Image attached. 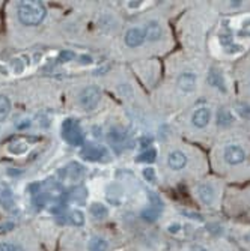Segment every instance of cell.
Returning <instances> with one entry per match:
<instances>
[{
	"mask_svg": "<svg viewBox=\"0 0 250 251\" xmlns=\"http://www.w3.org/2000/svg\"><path fill=\"white\" fill-rule=\"evenodd\" d=\"M100 100H101V90L98 86H87L79 95V104L86 111L95 110L97 105L100 104Z\"/></svg>",
	"mask_w": 250,
	"mask_h": 251,
	"instance_id": "3",
	"label": "cell"
},
{
	"mask_svg": "<svg viewBox=\"0 0 250 251\" xmlns=\"http://www.w3.org/2000/svg\"><path fill=\"white\" fill-rule=\"evenodd\" d=\"M29 149V145L26 142H14L8 146V152L12 155H23Z\"/></svg>",
	"mask_w": 250,
	"mask_h": 251,
	"instance_id": "20",
	"label": "cell"
},
{
	"mask_svg": "<svg viewBox=\"0 0 250 251\" xmlns=\"http://www.w3.org/2000/svg\"><path fill=\"white\" fill-rule=\"evenodd\" d=\"M145 33H146V39L149 41H158L163 35V29L160 26L158 21H149L146 27H145Z\"/></svg>",
	"mask_w": 250,
	"mask_h": 251,
	"instance_id": "13",
	"label": "cell"
},
{
	"mask_svg": "<svg viewBox=\"0 0 250 251\" xmlns=\"http://www.w3.org/2000/svg\"><path fill=\"white\" fill-rule=\"evenodd\" d=\"M49 200H50V194L47 191H45V193H38V194L33 196V204L38 209L45 208V204L49 203Z\"/></svg>",
	"mask_w": 250,
	"mask_h": 251,
	"instance_id": "22",
	"label": "cell"
},
{
	"mask_svg": "<svg viewBox=\"0 0 250 251\" xmlns=\"http://www.w3.org/2000/svg\"><path fill=\"white\" fill-rule=\"evenodd\" d=\"M151 143H152V139L151 137H142V139L139 140V145H140V148L142 149H149V146H151Z\"/></svg>",
	"mask_w": 250,
	"mask_h": 251,
	"instance_id": "31",
	"label": "cell"
},
{
	"mask_svg": "<svg viewBox=\"0 0 250 251\" xmlns=\"http://www.w3.org/2000/svg\"><path fill=\"white\" fill-rule=\"evenodd\" d=\"M208 83L216 87L220 92L226 94L228 92V89H226V83H224V78H223V74L217 70V68H211L210 73H208Z\"/></svg>",
	"mask_w": 250,
	"mask_h": 251,
	"instance_id": "10",
	"label": "cell"
},
{
	"mask_svg": "<svg viewBox=\"0 0 250 251\" xmlns=\"http://www.w3.org/2000/svg\"><path fill=\"white\" fill-rule=\"evenodd\" d=\"M89 251H107V242L103 238H92L89 241Z\"/></svg>",
	"mask_w": 250,
	"mask_h": 251,
	"instance_id": "21",
	"label": "cell"
},
{
	"mask_svg": "<svg viewBox=\"0 0 250 251\" xmlns=\"http://www.w3.org/2000/svg\"><path fill=\"white\" fill-rule=\"evenodd\" d=\"M62 137L63 140L76 148H80L84 143V134L79 125V122H76L74 119H65L62 124Z\"/></svg>",
	"mask_w": 250,
	"mask_h": 251,
	"instance_id": "2",
	"label": "cell"
},
{
	"mask_svg": "<svg viewBox=\"0 0 250 251\" xmlns=\"http://www.w3.org/2000/svg\"><path fill=\"white\" fill-rule=\"evenodd\" d=\"M241 3L243 2H231V6L232 8H238V6H241Z\"/></svg>",
	"mask_w": 250,
	"mask_h": 251,
	"instance_id": "42",
	"label": "cell"
},
{
	"mask_svg": "<svg viewBox=\"0 0 250 251\" xmlns=\"http://www.w3.org/2000/svg\"><path fill=\"white\" fill-rule=\"evenodd\" d=\"M109 70V66H104V68H98V70L95 71V74H103V73H106Z\"/></svg>",
	"mask_w": 250,
	"mask_h": 251,
	"instance_id": "41",
	"label": "cell"
},
{
	"mask_svg": "<svg viewBox=\"0 0 250 251\" xmlns=\"http://www.w3.org/2000/svg\"><path fill=\"white\" fill-rule=\"evenodd\" d=\"M80 156L86 161L95 163V161H101L104 156H107V151L103 146H97V145H87L82 149Z\"/></svg>",
	"mask_w": 250,
	"mask_h": 251,
	"instance_id": "5",
	"label": "cell"
},
{
	"mask_svg": "<svg viewBox=\"0 0 250 251\" xmlns=\"http://www.w3.org/2000/svg\"><path fill=\"white\" fill-rule=\"evenodd\" d=\"M118 90H119V92H121L124 97H125V95H127V97H131V94H133L128 84H127V86H125V84H121V86L118 87Z\"/></svg>",
	"mask_w": 250,
	"mask_h": 251,
	"instance_id": "32",
	"label": "cell"
},
{
	"mask_svg": "<svg viewBox=\"0 0 250 251\" xmlns=\"http://www.w3.org/2000/svg\"><path fill=\"white\" fill-rule=\"evenodd\" d=\"M73 59H76V54L73 51H70V50L60 51L59 56H57V62H60V63H66V62L73 60Z\"/></svg>",
	"mask_w": 250,
	"mask_h": 251,
	"instance_id": "27",
	"label": "cell"
},
{
	"mask_svg": "<svg viewBox=\"0 0 250 251\" xmlns=\"http://www.w3.org/2000/svg\"><path fill=\"white\" fill-rule=\"evenodd\" d=\"M109 140H110L111 143H121V142L125 140V134H124V131H121L119 128H113V129H110V132H109Z\"/></svg>",
	"mask_w": 250,
	"mask_h": 251,
	"instance_id": "23",
	"label": "cell"
},
{
	"mask_svg": "<svg viewBox=\"0 0 250 251\" xmlns=\"http://www.w3.org/2000/svg\"><path fill=\"white\" fill-rule=\"evenodd\" d=\"M167 164L172 170H183L187 166V156L181 151H172L167 156Z\"/></svg>",
	"mask_w": 250,
	"mask_h": 251,
	"instance_id": "9",
	"label": "cell"
},
{
	"mask_svg": "<svg viewBox=\"0 0 250 251\" xmlns=\"http://www.w3.org/2000/svg\"><path fill=\"white\" fill-rule=\"evenodd\" d=\"M224 161L231 164V166H237V164H241L244 159H246V153L243 151L241 146L238 145H229L224 148Z\"/></svg>",
	"mask_w": 250,
	"mask_h": 251,
	"instance_id": "4",
	"label": "cell"
},
{
	"mask_svg": "<svg viewBox=\"0 0 250 251\" xmlns=\"http://www.w3.org/2000/svg\"><path fill=\"white\" fill-rule=\"evenodd\" d=\"M148 199H149V203H151L152 208H157V209L163 211V201H162L160 197H158V194L151 191V193H148Z\"/></svg>",
	"mask_w": 250,
	"mask_h": 251,
	"instance_id": "25",
	"label": "cell"
},
{
	"mask_svg": "<svg viewBox=\"0 0 250 251\" xmlns=\"http://www.w3.org/2000/svg\"><path fill=\"white\" fill-rule=\"evenodd\" d=\"M179 229H181V226H179V224H170V226H169V232H170V233H178Z\"/></svg>",
	"mask_w": 250,
	"mask_h": 251,
	"instance_id": "35",
	"label": "cell"
},
{
	"mask_svg": "<svg viewBox=\"0 0 250 251\" xmlns=\"http://www.w3.org/2000/svg\"><path fill=\"white\" fill-rule=\"evenodd\" d=\"M11 115V101L6 95H0V122H5Z\"/></svg>",
	"mask_w": 250,
	"mask_h": 251,
	"instance_id": "16",
	"label": "cell"
},
{
	"mask_svg": "<svg viewBox=\"0 0 250 251\" xmlns=\"http://www.w3.org/2000/svg\"><path fill=\"white\" fill-rule=\"evenodd\" d=\"M142 2H128V8L131 9H136V8H139Z\"/></svg>",
	"mask_w": 250,
	"mask_h": 251,
	"instance_id": "38",
	"label": "cell"
},
{
	"mask_svg": "<svg viewBox=\"0 0 250 251\" xmlns=\"http://www.w3.org/2000/svg\"><path fill=\"white\" fill-rule=\"evenodd\" d=\"M192 251H208V250H205V248L200 247V245H194V247L192 248Z\"/></svg>",
	"mask_w": 250,
	"mask_h": 251,
	"instance_id": "40",
	"label": "cell"
},
{
	"mask_svg": "<svg viewBox=\"0 0 250 251\" xmlns=\"http://www.w3.org/2000/svg\"><path fill=\"white\" fill-rule=\"evenodd\" d=\"M28 126H30V121H23L20 125H17L18 129H25V128H28Z\"/></svg>",
	"mask_w": 250,
	"mask_h": 251,
	"instance_id": "36",
	"label": "cell"
},
{
	"mask_svg": "<svg viewBox=\"0 0 250 251\" xmlns=\"http://www.w3.org/2000/svg\"><path fill=\"white\" fill-rule=\"evenodd\" d=\"M0 204H2V208L6 209V211H11L12 208H15L12 191L9 188H6V187L0 188Z\"/></svg>",
	"mask_w": 250,
	"mask_h": 251,
	"instance_id": "14",
	"label": "cell"
},
{
	"mask_svg": "<svg viewBox=\"0 0 250 251\" xmlns=\"http://www.w3.org/2000/svg\"><path fill=\"white\" fill-rule=\"evenodd\" d=\"M157 158V151L154 148H149L146 151H143L140 155H138V158H136V161L138 163H154Z\"/></svg>",
	"mask_w": 250,
	"mask_h": 251,
	"instance_id": "18",
	"label": "cell"
},
{
	"mask_svg": "<svg viewBox=\"0 0 250 251\" xmlns=\"http://www.w3.org/2000/svg\"><path fill=\"white\" fill-rule=\"evenodd\" d=\"M70 220H71V223L74 226H83L84 224V215H83V212L80 209L73 211L71 215H70Z\"/></svg>",
	"mask_w": 250,
	"mask_h": 251,
	"instance_id": "26",
	"label": "cell"
},
{
	"mask_svg": "<svg viewBox=\"0 0 250 251\" xmlns=\"http://www.w3.org/2000/svg\"><path fill=\"white\" fill-rule=\"evenodd\" d=\"M160 214H162V211H160V209L149 206L148 209H145V211L142 212V218H143V220H146V221H155V220H158V217H160Z\"/></svg>",
	"mask_w": 250,
	"mask_h": 251,
	"instance_id": "24",
	"label": "cell"
},
{
	"mask_svg": "<svg viewBox=\"0 0 250 251\" xmlns=\"http://www.w3.org/2000/svg\"><path fill=\"white\" fill-rule=\"evenodd\" d=\"M17 15L21 25L38 26L44 21L45 15H47V9H45L42 2H38V0H28V2H20Z\"/></svg>",
	"mask_w": 250,
	"mask_h": 251,
	"instance_id": "1",
	"label": "cell"
},
{
	"mask_svg": "<svg viewBox=\"0 0 250 251\" xmlns=\"http://www.w3.org/2000/svg\"><path fill=\"white\" fill-rule=\"evenodd\" d=\"M210 119H211V111H210V108H207V107H200V108H197V110L193 113V116H192V124H193V126H196V128H205V126L210 124Z\"/></svg>",
	"mask_w": 250,
	"mask_h": 251,
	"instance_id": "8",
	"label": "cell"
},
{
	"mask_svg": "<svg viewBox=\"0 0 250 251\" xmlns=\"http://www.w3.org/2000/svg\"><path fill=\"white\" fill-rule=\"evenodd\" d=\"M14 224H2L0 226V230H8V229H12Z\"/></svg>",
	"mask_w": 250,
	"mask_h": 251,
	"instance_id": "39",
	"label": "cell"
},
{
	"mask_svg": "<svg viewBox=\"0 0 250 251\" xmlns=\"http://www.w3.org/2000/svg\"><path fill=\"white\" fill-rule=\"evenodd\" d=\"M28 191L30 193V194H38V193H41V184L39 182H33V184H30L29 187H28Z\"/></svg>",
	"mask_w": 250,
	"mask_h": 251,
	"instance_id": "30",
	"label": "cell"
},
{
	"mask_svg": "<svg viewBox=\"0 0 250 251\" xmlns=\"http://www.w3.org/2000/svg\"><path fill=\"white\" fill-rule=\"evenodd\" d=\"M197 196H199L200 201L203 204H207V206L214 203V188L210 184H200L197 187Z\"/></svg>",
	"mask_w": 250,
	"mask_h": 251,
	"instance_id": "11",
	"label": "cell"
},
{
	"mask_svg": "<svg viewBox=\"0 0 250 251\" xmlns=\"http://www.w3.org/2000/svg\"><path fill=\"white\" fill-rule=\"evenodd\" d=\"M82 173H83V167L80 166V164H77V163H71V164H68L65 169H62L60 170V176L62 177H70L71 180H77V179H80V176H82Z\"/></svg>",
	"mask_w": 250,
	"mask_h": 251,
	"instance_id": "12",
	"label": "cell"
},
{
	"mask_svg": "<svg viewBox=\"0 0 250 251\" xmlns=\"http://www.w3.org/2000/svg\"><path fill=\"white\" fill-rule=\"evenodd\" d=\"M23 70H25V66L21 65V60L20 59L14 60V71H15V74H21Z\"/></svg>",
	"mask_w": 250,
	"mask_h": 251,
	"instance_id": "33",
	"label": "cell"
},
{
	"mask_svg": "<svg viewBox=\"0 0 250 251\" xmlns=\"http://www.w3.org/2000/svg\"><path fill=\"white\" fill-rule=\"evenodd\" d=\"M143 177H145L148 182H154V180H155V170H154L152 167L143 169Z\"/></svg>",
	"mask_w": 250,
	"mask_h": 251,
	"instance_id": "29",
	"label": "cell"
},
{
	"mask_svg": "<svg viewBox=\"0 0 250 251\" xmlns=\"http://www.w3.org/2000/svg\"><path fill=\"white\" fill-rule=\"evenodd\" d=\"M232 121H234V116H232V113H231L229 110L223 108V110L219 111L217 122H219L220 126H229V125L232 124Z\"/></svg>",
	"mask_w": 250,
	"mask_h": 251,
	"instance_id": "19",
	"label": "cell"
},
{
	"mask_svg": "<svg viewBox=\"0 0 250 251\" xmlns=\"http://www.w3.org/2000/svg\"><path fill=\"white\" fill-rule=\"evenodd\" d=\"M79 60L82 62V65H89V63H92V62H94V60H92V57L87 56V54L80 56V57H79Z\"/></svg>",
	"mask_w": 250,
	"mask_h": 251,
	"instance_id": "34",
	"label": "cell"
},
{
	"mask_svg": "<svg viewBox=\"0 0 250 251\" xmlns=\"http://www.w3.org/2000/svg\"><path fill=\"white\" fill-rule=\"evenodd\" d=\"M178 89L181 90L183 94H192L194 92L196 84H197V77L194 73H183L178 77Z\"/></svg>",
	"mask_w": 250,
	"mask_h": 251,
	"instance_id": "7",
	"label": "cell"
},
{
	"mask_svg": "<svg viewBox=\"0 0 250 251\" xmlns=\"http://www.w3.org/2000/svg\"><path fill=\"white\" fill-rule=\"evenodd\" d=\"M8 175H9V176H20V175H21V170H18V169H17V170H15V169H9V170H8Z\"/></svg>",
	"mask_w": 250,
	"mask_h": 251,
	"instance_id": "37",
	"label": "cell"
},
{
	"mask_svg": "<svg viewBox=\"0 0 250 251\" xmlns=\"http://www.w3.org/2000/svg\"><path fill=\"white\" fill-rule=\"evenodd\" d=\"M145 41H146V33L143 27H131L125 33V44L131 49L140 47Z\"/></svg>",
	"mask_w": 250,
	"mask_h": 251,
	"instance_id": "6",
	"label": "cell"
},
{
	"mask_svg": "<svg viewBox=\"0 0 250 251\" xmlns=\"http://www.w3.org/2000/svg\"><path fill=\"white\" fill-rule=\"evenodd\" d=\"M86 194H87L86 188L82 187V185H77V187H74L73 191L70 193V197H71V200L76 201L77 204H83L84 200H86Z\"/></svg>",
	"mask_w": 250,
	"mask_h": 251,
	"instance_id": "17",
	"label": "cell"
},
{
	"mask_svg": "<svg viewBox=\"0 0 250 251\" xmlns=\"http://www.w3.org/2000/svg\"><path fill=\"white\" fill-rule=\"evenodd\" d=\"M0 251H23V248L15 244L3 242V244H0Z\"/></svg>",
	"mask_w": 250,
	"mask_h": 251,
	"instance_id": "28",
	"label": "cell"
},
{
	"mask_svg": "<svg viewBox=\"0 0 250 251\" xmlns=\"http://www.w3.org/2000/svg\"><path fill=\"white\" fill-rule=\"evenodd\" d=\"M89 212H90V215H92L94 218H97V220H103V218H106L109 215V209L106 208V204L98 203V201L90 204Z\"/></svg>",
	"mask_w": 250,
	"mask_h": 251,
	"instance_id": "15",
	"label": "cell"
}]
</instances>
